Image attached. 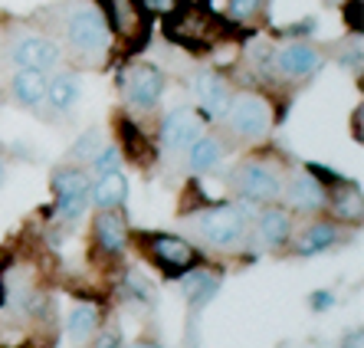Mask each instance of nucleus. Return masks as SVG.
I'll use <instances>...</instances> for the list:
<instances>
[{
    "mask_svg": "<svg viewBox=\"0 0 364 348\" xmlns=\"http://www.w3.org/2000/svg\"><path fill=\"white\" fill-rule=\"evenodd\" d=\"M63 36H66V50L79 56L82 66H105L112 53V30L99 4L73 0L63 14Z\"/></svg>",
    "mask_w": 364,
    "mask_h": 348,
    "instance_id": "obj_1",
    "label": "nucleus"
},
{
    "mask_svg": "<svg viewBox=\"0 0 364 348\" xmlns=\"http://www.w3.org/2000/svg\"><path fill=\"white\" fill-rule=\"evenodd\" d=\"M220 26L223 17H217V10L194 0H178L174 10L164 14V36L187 53H207L220 46L227 36Z\"/></svg>",
    "mask_w": 364,
    "mask_h": 348,
    "instance_id": "obj_2",
    "label": "nucleus"
},
{
    "mask_svg": "<svg viewBox=\"0 0 364 348\" xmlns=\"http://www.w3.org/2000/svg\"><path fill=\"white\" fill-rule=\"evenodd\" d=\"M289 164L279 162L272 152H253L250 158L233 164L230 171V187L246 204H279L282 184H286Z\"/></svg>",
    "mask_w": 364,
    "mask_h": 348,
    "instance_id": "obj_3",
    "label": "nucleus"
},
{
    "mask_svg": "<svg viewBox=\"0 0 364 348\" xmlns=\"http://www.w3.org/2000/svg\"><path fill=\"white\" fill-rule=\"evenodd\" d=\"M194 230L213 250H240L253 233V207L246 201H223V204L197 207Z\"/></svg>",
    "mask_w": 364,
    "mask_h": 348,
    "instance_id": "obj_4",
    "label": "nucleus"
},
{
    "mask_svg": "<svg viewBox=\"0 0 364 348\" xmlns=\"http://www.w3.org/2000/svg\"><path fill=\"white\" fill-rule=\"evenodd\" d=\"M223 125L233 138L246 144H259L272 135V128L279 122L276 115V102L259 89H240L230 95V105L223 112Z\"/></svg>",
    "mask_w": 364,
    "mask_h": 348,
    "instance_id": "obj_5",
    "label": "nucleus"
},
{
    "mask_svg": "<svg viewBox=\"0 0 364 348\" xmlns=\"http://www.w3.org/2000/svg\"><path fill=\"white\" fill-rule=\"evenodd\" d=\"M138 243V250L144 253V260L151 266H158L161 276L168 280H181L187 270L200 266V250L194 243H187L178 233H164V230H144L138 237H132Z\"/></svg>",
    "mask_w": 364,
    "mask_h": 348,
    "instance_id": "obj_6",
    "label": "nucleus"
},
{
    "mask_svg": "<svg viewBox=\"0 0 364 348\" xmlns=\"http://www.w3.org/2000/svg\"><path fill=\"white\" fill-rule=\"evenodd\" d=\"M50 187H53V207L46 213H53L60 223L82 221L89 204H92V178H89V171L79 168V164H63V168L53 171Z\"/></svg>",
    "mask_w": 364,
    "mask_h": 348,
    "instance_id": "obj_7",
    "label": "nucleus"
},
{
    "mask_svg": "<svg viewBox=\"0 0 364 348\" xmlns=\"http://www.w3.org/2000/svg\"><path fill=\"white\" fill-rule=\"evenodd\" d=\"M119 85H122V99H125L128 115H144V112H154L161 105L164 89H168V76L154 63L135 60L128 63V69L122 73Z\"/></svg>",
    "mask_w": 364,
    "mask_h": 348,
    "instance_id": "obj_8",
    "label": "nucleus"
},
{
    "mask_svg": "<svg viewBox=\"0 0 364 348\" xmlns=\"http://www.w3.org/2000/svg\"><path fill=\"white\" fill-rule=\"evenodd\" d=\"M63 50L60 40H53L46 33H36V30H26V33H17L7 43V63L14 69H33V73H56L63 66Z\"/></svg>",
    "mask_w": 364,
    "mask_h": 348,
    "instance_id": "obj_9",
    "label": "nucleus"
},
{
    "mask_svg": "<svg viewBox=\"0 0 364 348\" xmlns=\"http://www.w3.org/2000/svg\"><path fill=\"white\" fill-rule=\"evenodd\" d=\"M325 50H318L315 43L309 40H286L279 46H272L269 56V76L276 73L286 83H305V79H315L325 66Z\"/></svg>",
    "mask_w": 364,
    "mask_h": 348,
    "instance_id": "obj_10",
    "label": "nucleus"
},
{
    "mask_svg": "<svg viewBox=\"0 0 364 348\" xmlns=\"http://www.w3.org/2000/svg\"><path fill=\"white\" fill-rule=\"evenodd\" d=\"M282 207H289L292 213H305V217H318L325 213L328 204V191L312 171L305 168H289L286 171V184H282Z\"/></svg>",
    "mask_w": 364,
    "mask_h": 348,
    "instance_id": "obj_11",
    "label": "nucleus"
},
{
    "mask_svg": "<svg viewBox=\"0 0 364 348\" xmlns=\"http://www.w3.org/2000/svg\"><path fill=\"white\" fill-rule=\"evenodd\" d=\"M203 132H207V119L191 105H178L158 119V144L171 154H184Z\"/></svg>",
    "mask_w": 364,
    "mask_h": 348,
    "instance_id": "obj_12",
    "label": "nucleus"
},
{
    "mask_svg": "<svg viewBox=\"0 0 364 348\" xmlns=\"http://www.w3.org/2000/svg\"><path fill=\"white\" fill-rule=\"evenodd\" d=\"M345 230L348 227H341V223H335L331 217L318 213V217H312L302 230H292V240H289L286 253L289 256H302V260L305 256H322L345 240Z\"/></svg>",
    "mask_w": 364,
    "mask_h": 348,
    "instance_id": "obj_13",
    "label": "nucleus"
},
{
    "mask_svg": "<svg viewBox=\"0 0 364 348\" xmlns=\"http://www.w3.org/2000/svg\"><path fill=\"white\" fill-rule=\"evenodd\" d=\"M191 93H194L197 112L203 119H223V112L230 105V95H233V85L223 76L220 69L203 66L191 76Z\"/></svg>",
    "mask_w": 364,
    "mask_h": 348,
    "instance_id": "obj_14",
    "label": "nucleus"
},
{
    "mask_svg": "<svg viewBox=\"0 0 364 348\" xmlns=\"http://www.w3.org/2000/svg\"><path fill=\"white\" fill-rule=\"evenodd\" d=\"M132 246V227L122 211H99L92 217V250L105 260H122Z\"/></svg>",
    "mask_w": 364,
    "mask_h": 348,
    "instance_id": "obj_15",
    "label": "nucleus"
},
{
    "mask_svg": "<svg viewBox=\"0 0 364 348\" xmlns=\"http://www.w3.org/2000/svg\"><path fill=\"white\" fill-rule=\"evenodd\" d=\"M292 230H296V213L282 204H263L253 213V237L272 253H286Z\"/></svg>",
    "mask_w": 364,
    "mask_h": 348,
    "instance_id": "obj_16",
    "label": "nucleus"
},
{
    "mask_svg": "<svg viewBox=\"0 0 364 348\" xmlns=\"http://www.w3.org/2000/svg\"><path fill=\"white\" fill-rule=\"evenodd\" d=\"M115 144H119L122 158H128L138 171L141 168L148 171L154 162H158V148H154L151 135H148L128 112H122L119 119H115Z\"/></svg>",
    "mask_w": 364,
    "mask_h": 348,
    "instance_id": "obj_17",
    "label": "nucleus"
},
{
    "mask_svg": "<svg viewBox=\"0 0 364 348\" xmlns=\"http://www.w3.org/2000/svg\"><path fill=\"white\" fill-rule=\"evenodd\" d=\"M82 99V76L79 69H56L46 79V109L53 115H69Z\"/></svg>",
    "mask_w": 364,
    "mask_h": 348,
    "instance_id": "obj_18",
    "label": "nucleus"
},
{
    "mask_svg": "<svg viewBox=\"0 0 364 348\" xmlns=\"http://www.w3.org/2000/svg\"><path fill=\"white\" fill-rule=\"evenodd\" d=\"M46 73H33V69H14V76L7 79L10 99L26 112H43L46 109Z\"/></svg>",
    "mask_w": 364,
    "mask_h": 348,
    "instance_id": "obj_19",
    "label": "nucleus"
},
{
    "mask_svg": "<svg viewBox=\"0 0 364 348\" xmlns=\"http://www.w3.org/2000/svg\"><path fill=\"white\" fill-rule=\"evenodd\" d=\"M102 309L95 302H76L66 315V339L73 348H89L95 339V332L102 329Z\"/></svg>",
    "mask_w": 364,
    "mask_h": 348,
    "instance_id": "obj_20",
    "label": "nucleus"
},
{
    "mask_svg": "<svg viewBox=\"0 0 364 348\" xmlns=\"http://www.w3.org/2000/svg\"><path fill=\"white\" fill-rule=\"evenodd\" d=\"M184 154H187V174L200 178V174H210V171L223 162V154H227V142H223L220 135L203 132V135L197 138Z\"/></svg>",
    "mask_w": 364,
    "mask_h": 348,
    "instance_id": "obj_21",
    "label": "nucleus"
},
{
    "mask_svg": "<svg viewBox=\"0 0 364 348\" xmlns=\"http://www.w3.org/2000/svg\"><path fill=\"white\" fill-rule=\"evenodd\" d=\"M178 283H181V289H184L187 302H191L194 309H203L217 292H220V276H217L213 270H207L203 263L194 266V270H187Z\"/></svg>",
    "mask_w": 364,
    "mask_h": 348,
    "instance_id": "obj_22",
    "label": "nucleus"
},
{
    "mask_svg": "<svg viewBox=\"0 0 364 348\" xmlns=\"http://www.w3.org/2000/svg\"><path fill=\"white\" fill-rule=\"evenodd\" d=\"M128 201V181L122 171H109L92 181V204L99 211H122Z\"/></svg>",
    "mask_w": 364,
    "mask_h": 348,
    "instance_id": "obj_23",
    "label": "nucleus"
},
{
    "mask_svg": "<svg viewBox=\"0 0 364 348\" xmlns=\"http://www.w3.org/2000/svg\"><path fill=\"white\" fill-rule=\"evenodd\" d=\"M269 0H227V17L237 26H253L256 20L266 17Z\"/></svg>",
    "mask_w": 364,
    "mask_h": 348,
    "instance_id": "obj_24",
    "label": "nucleus"
},
{
    "mask_svg": "<svg viewBox=\"0 0 364 348\" xmlns=\"http://www.w3.org/2000/svg\"><path fill=\"white\" fill-rule=\"evenodd\" d=\"M122 292H128V296L135 299V302H141V306H154V286L148 283V276H141L138 270H125V280H122Z\"/></svg>",
    "mask_w": 364,
    "mask_h": 348,
    "instance_id": "obj_25",
    "label": "nucleus"
},
{
    "mask_svg": "<svg viewBox=\"0 0 364 348\" xmlns=\"http://www.w3.org/2000/svg\"><path fill=\"white\" fill-rule=\"evenodd\" d=\"M89 168H92V174L99 178V174H109V171H119L122 168V152L119 144H102L99 152H95V158L89 162Z\"/></svg>",
    "mask_w": 364,
    "mask_h": 348,
    "instance_id": "obj_26",
    "label": "nucleus"
},
{
    "mask_svg": "<svg viewBox=\"0 0 364 348\" xmlns=\"http://www.w3.org/2000/svg\"><path fill=\"white\" fill-rule=\"evenodd\" d=\"M89 348H125V342H122V332L115 325H102L95 332V339L89 342Z\"/></svg>",
    "mask_w": 364,
    "mask_h": 348,
    "instance_id": "obj_27",
    "label": "nucleus"
},
{
    "mask_svg": "<svg viewBox=\"0 0 364 348\" xmlns=\"http://www.w3.org/2000/svg\"><path fill=\"white\" fill-rule=\"evenodd\" d=\"M345 26H348V33H355V36H361V30H364V20H361V0H345Z\"/></svg>",
    "mask_w": 364,
    "mask_h": 348,
    "instance_id": "obj_28",
    "label": "nucleus"
},
{
    "mask_svg": "<svg viewBox=\"0 0 364 348\" xmlns=\"http://www.w3.org/2000/svg\"><path fill=\"white\" fill-rule=\"evenodd\" d=\"M99 148H102V144H99V132H85V135L76 142V148H73V158H79V154H82L85 162H92Z\"/></svg>",
    "mask_w": 364,
    "mask_h": 348,
    "instance_id": "obj_29",
    "label": "nucleus"
},
{
    "mask_svg": "<svg viewBox=\"0 0 364 348\" xmlns=\"http://www.w3.org/2000/svg\"><path fill=\"white\" fill-rule=\"evenodd\" d=\"M309 306H312L315 312H325V309L335 306V292H331V289H318V292H312Z\"/></svg>",
    "mask_w": 364,
    "mask_h": 348,
    "instance_id": "obj_30",
    "label": "nucleus"
},
{
    "mask_svg": "<svg viewBox=\"0 0 364 348\" xmlns=\"http://www.w3.org/2000/svg\"><path fill=\"white\" fill-rule=\"evenodd\" d=\"M144 4V10H148V14H168V10H174V4H178V0H141Z\"/></svg>",
    "mask_w": 364,
    "mask_h": 348,
    "instance_id": "obj_31",
    "label": "nucleus"
},
{
    "mask_svg": "<svg viewBox=\"0 0 364 348\" xmlns=\"http://www.w3.org/2000/svg\"><path fill=\"white\" fill-rule=\"evenodd\" d=\"M355 142H364V109L355 105Z\"/></svg>",
    "mask_w": 364,
    "mask_h": 348,
    "instance_id": "obj_32",
    "label": "nucleus"
},
{
    "mask_svg": "<svg viewBox=\"0 0 364 348\" xmlns=\"http://www.w3.org/2000/svg\"><path fill=\"white\" fill-rule=\"evenodd\" d=\"M361 342H364L361 329H355V332H351V335L345 339V345H341V348H361Z\"/></svg>",
    "mask_w": 364,
    "mask_h": 348,
    "instance_id": "obj_33",
    "label": "nucleus"
},
{
    "mask_svg": "<svg viewBox=\"0 0 364 348\" xmlns=\"http://www.w3.org/2000/svg\"><path fill=\"white\" fill-rule=\"evenodd\" d=\"M135 348H164V345H158V342H151V339H141Z\"/></svg>",
    "mask_w": 364,
    "mask_h": 348,
    "instance_id": "obj_34",
    "label": "nucleus"
},
{
    "mask_svg": "<svg viewBox=\"0 0 364 348\" xmlns=\"http://www.w3.org/2000/svg\"><path fill=\"white\" fill-rule=\"evenodd\" d=\"M4 178H7V162L0 158V187H4Z\"/></svg>",
    "mask_w": 364,
    "mask_h": 348,
    "instance_id": "obj_35",
    "label": "nucleus"
},
{
    "mask_svg": "<svg viewBox=\"0 0 364 348\" xmlns=\"http://www.w3.org/2000/svg\"><path fill=\"white\" fill-rule=\"evenodd\" d=\"M328 4H335V0H328Z\"/></svg>",
    "mask_w": 364,
    "mask_h": 348,
    "instance_id": "obj_36",
    "label": "nucleus"
}]
</instances>
